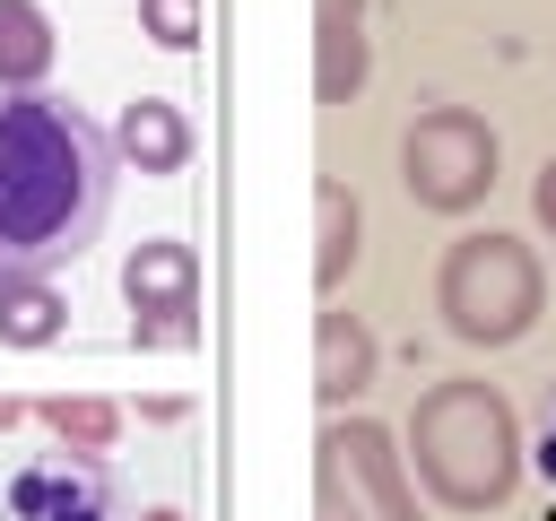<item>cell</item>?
<instances>
[{
    "label": "cell",
    "instance_id": "obj_2",
    "mask_svg": "<svg viewBox=\"0 0 556 521\" xmlns=\"http://www.w3.org/2000/svg\"><path fill=\"white\" fill-rule=\"evenodd\" d=\"M0 521H130V495L104 460L43 452L0 478Z\"/></svg>",
    "mask_w": 556,
    "mask_h": 521
},
{
    "label": "cell",
    "instance_id": "obj_6",
    "mask_svg": "<svg viewBox=\"0 0 556 521\" xmlns=\"http://www.w3.org/2000/svg\"><path fill=\"white\" fill-rule=\"evenodd\" d=\"M539 469L556 478V391H547V408H539Z\"/></svg>",
    "mask_w": 556,
    "mask_h": 521
},
{
    "label": "cell",
    "instance_id": "obj_4",
    "mask_svg": "<svg viewBox=\"0 0 556 521\" xmlns=\"http://www.w3.org/2000/svg\"><path fill=\"white\" fill-rule=\"evenodd\" d=\"M0 69H9V78H35V69H43V26H35L17 0H0Z\"/></svg>",
    "mask_w": 556,
    "mask_h": 521
},
{
    "label": "cell",
    "instance_id": "obj_3",
    "mask_svg": "<svg viewBox=\"0 0 556 521\" xmlns=\"http://www.w3.org/2000/svg\"><path fill=\"white\" fill-rule=\"evenodd\" d=\"M486 165H495V148L469 130V113H443L434 130L408 139V174L426 182V200H469L486 182Z\"/></svg>",
    "mask_w": 556,
    "mask_h": 521
},
{
    "label": "cell",
    "instance_id": "obj_1",
    "mask_svg": "<svg viewBox=\"0 0 556 521\" xmlns=\"http://www.w3.org/2000/svg\"><path fill=\"white\" fill-rule=\"evenodd\" d=\"M113 217V130L52 87L0 96V287L78 260Z\"/></svg>",
    "mask_w": 556,
    "mask_h": 521
},
{
    "label": "cell",
    "instance_id": "obj_5",
    "mask_svg": "<svg viewBox=\"0 0 556 521\" xmlns=\"http://www.w3.org/2000/svg\"><path fill=\"white\" fill-rule=\"evenodd\" d=\"M0 321H9V339H43L52 295H17V287H0Z\"/></svg>",
    "mask_w": 556,
    "mask_h": 521
}]
</instances>
